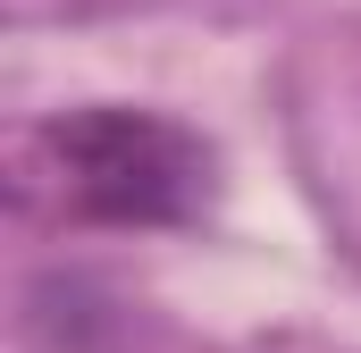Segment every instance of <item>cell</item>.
Returning a JSON list of instances; mask_svg holds the SVG:
<instances>
[{
	"label": "cell",
	"mask_w": 361,
	"mask_h": 353,
	"mask_svg": "<svg viewBox=\"0 0 361 353\" xmlns=\"http://www.w3.org/2000/svg\"><path fill=\"white\" fill-rule=\"evenodd\" d=\"M219 152L143 101L51 109L17 143V202L59 227H193L210 210Z\"/></svg>",
	"instance_id": "cell-1"
}]
</instances>
